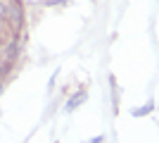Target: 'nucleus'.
Instances as JSON below:
<instances>
[{
  "instance_id": "1",
  "label": "nucleus",
  "mask_w": 159,
  "mask_h": 143,
  "mask_svg": "<svg viewBox=\"0 0 159 143\" xmlns=\"http://www.w3.org/2000/svg\"><path fill=\"white\" fill-rule=\"evenodd\" d=\"M81 98H83V93L74 95V98H71V102H69V110H74V105H79V102H81Z\"/></svg>"
},
{
  "instance_id": "2",
  "label": "nucleus",
  "mask_w": 159,
  "mask_h": 143,
  "mask_svg": "<svg viewBox=\"0 0 159 143\" xmlns=\"http://www.w3.org/2000/svg\"><path fill=\"white\" fill-rule=\"evenodd\" d=\"M0 14H2V7H0Z\"/></svg>"
}]
</instances>
